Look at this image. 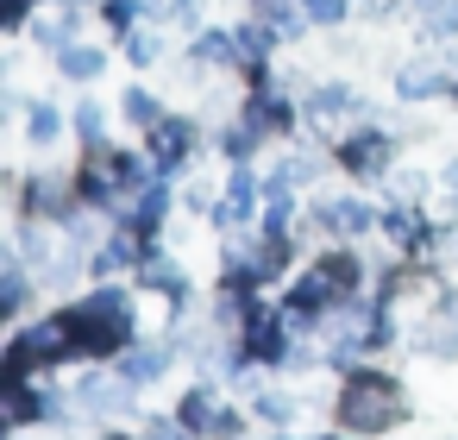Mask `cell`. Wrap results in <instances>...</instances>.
<instances>
[{
  "label": "cell",
  "mask_w": 458,
  "mask_h": 440,
  "mask_svg": "<svg viewBox=\"0 0 458 440\" xmlns=\"http://www.w3.org/2000/svg\"><path fill=\"white\" fill-rule=\"evenodd\" d=\"M314 220H320V233H339V239H358V233H364V227L377 220V214H370L364 202H320V214H314Z\"/></svg>",
  "instance_id": "9"
},
{
  "label": "cell",
  "mask_w": 458,
  "mask_h": 440,
  "mask_svg": "<svg viewBox=\"0 0 458 440\" xmlns=\"http://www.w3.org/2000/svg\"><path fill=\"white\" fill-rule=\"evenodd\" d=\"M139 277H145L151 289H164L170 302H182V296H189V283H182V271H176L170 258H145V264H139Z\"/></svg>",
  "instance_id": "10"
},
{
  "label": "cell",
  "mask_w": 458,
  "mask_h": 440,
  "mask_svg": "<svg viewBox=\"0 0 458 440\" xmlns=\"http://www.w3.org/2000/svg\"><path fill=\"white\" fill-rule=\"evenodd\" d=\"M201 57H208V64H233V57H245V51H239V39H220V32H208V39L195 45V64H201Z\"/></svg>",
  "instance_id": "14"
},
{
  "label": "cell",
  "mask_w": 458,
  "mask_h": 440,
  "mask_svg": "<svg viewBox=\"0 0 458 440\" xmlns=\"http://www.w3.org/2000/svg\"><path fill=\"white\" fill-rule=\"evenodd\" d=\"M32 139H38V145L57 139V114H51V108H32Z\"/></svg>",
  "instance_id": "18"
},
{
  "label": "cell",
  "mask_w": 458,
  "mask_h": 440,
  "mask_svg": "<svg viewBox=\"0 0 458 440\" xmlns=\"http://www.w3.org/2000/svg\"><path fill=\"white\" fill-rule=\"evenodd\" d=\"M395 89H402L408 101H420V95H439V89H445V76H439V70H408Z\"/></svg>",
  "instance_id": "15"
},
{
  "label": "cell",
  "mask_w": 458,
  "mask_h": 440,
  "mask_svg": "<svg viewBox=\"0 0 458 440\" xmlns=\"http://www.w3.org/2000/svg\"><path fill=\"white\" fill-rule=\"evenodd\" d=\"M182 427H189V421H151V440H189Z\"/></svg>",
  "instance_id": "21"
},
{
  "label": "cell",
  "mask_w": 458,
  "mask_h": 440,
  "mask_svg": "<svg viewBox=\"0 0 458 440\" xmlns=\"http://www.w3.org/2000/svg\"><path fill=\"white\" fill-rule=\"evenodd\" d=\"M107 440H126V434H107Z\"/></svg>",
  "instance_id": "23"
},
{
  "label": "cell",
  "mask_w": 458,
  "mask_h": 440,
  "mask_svg": "<svg viewBox=\"0 0 458 440\" xmlns=\"http://www.w3.org/2000/svg\"><path fill=\"white\" fill-rule=\"evenodd\" d=\"M258 202H264V183H258L251 170H239V177H233V189H226V202L214 208V220H220L226 233H239V227L258 214Z\"/></svg>",
  "instance_id": "6"
},
{
  "label": "cell",
  "mask_w": 458,
  "mask_h": 440,
  "mask_svg": "<svg viewBox=\"0 0 458 440\" xmlns=\"http://www.w3.org/2000/svg\"><path fill=\"white\" fill-rule=\"evenodd\" d=\"M145 145H151V170H176L189 158L195 133H189V120H157V126H145Z\"/></svg>",
  "instance_id": "5"
},
{
  "label": "cell",
  "mask_w": 458,
  "mask_h": 440,
  "mask_svg": "<svg viewBox=\"0 0 458 440\" xmlns=\"http://www.w3.org/2000/svg\"><path fill=\"white\" fill-rule=\"evenodd\" d=\"M402 415V384L383 377V371H352L345 390H339V421L352 434H383L389 421Z\"/></svg>",
  "instance_id": "2"
},
{
  "label": "cell",
  "mask_w": 458,
  "mask_h": 440,
  "mask_svg": "<svg viewBox=\"0 0 458 440\" xmlns=\"http://www.w3.org/2000/svg\"><path fill=\"white\" fill-rule=\"evenodd\" d=\"M38 45H45V51H70V45H76V13H45Z\"/></svg>",
  "instance_id": "11"
},
{
  "label": "cell",
  "mask_w": 458,
  "mask_h": 440,
  "mask_svg": "<svg viewBox=\"0 0 458 440\" xmlns=\"http://www.w3.org/2000/svg\"><path fill=\"white\" fill-rule=\"evenodd\" d=\"M26 7H32V0H7V7H0V20H7V26H20V20H26Z\"/></svg>",
  "instance_id": "22"
},
{
  "label": "cell",
  "mask_w": 458,
  "mask_h": 440,
  "mask_svg": "<svg viewBox=\"0 0 458 440\" xmlns=\"http://www.w3.org/2000/svg\"><path fill=\"white\" fill-rule=\"evenodd\" d=\"M301 13H314V20H339V13H345V0H301Z\"/></svg>",
  "instance_id": "19"
},
{
  "label": "cell",
  "mask_w": 458,
  "mask_h": 440,
  "mask_svg": "<svg viewBox=\"0 0 458 440\" xmlns=\"http://www.w3.org/2000/svg\"><path fill=\"white\" fill-rule=\"evenodd\" d=\"M82 139L101 145V108H82Z\"/></svg>",
  "instance_id": "20"
},
{
  "label": "cell",
  "mask_w": 458,
  "mask_h": 440,
  "mask_svg": "<svg viewBox=\"0 0 458 440\" xmlns=\"http://www.w3.org/2000/svg\"><path fill=\"white\" fill-rule=\"evenodd\" d=\"M358 277H364V271H358V258H352V252L320 258V264L295 283V296H289V321H301V327H308V321H320L333 302H345V296L358 289Z\"/></svg>",
  "instance_id": "3"
},
{
  "label": "cell",
  "mask_w": 458,
  "mask_h": 440,
  "mask_svg": "<svg viewBox=\"0 0 458 440\" xmlns=\"http://www.w3.org/2000/svg\"><path fill=\"white\" fill-rule=\"evenodd\" d=\"M339 164H345L352 177H383V164H389V139H383V133H358V139L339 145Z\"/></svg>",
  "instance_id": "7"
},
{
  "label": "cell",
  "mask_w": 458,
  "mask_h": 440,
  "mask_svg": "<svg viewBox=\"0 0 458 440\" xmlns=\"http://www.w3.org/2000/svg\"><path fill=\"white\" fill-rule=\"evenodd\" d=\"M270 39H276V26H270L264 13L239 26V51H245V57H264V51H270Z\"/></svg>",
  "instance_id": "13"
},
{
  "label": "cell",
  "mask_w": 458,
  "mask_h": 440,
  "mask_svg": "<svg viewBox=\"0 0 458 440\" xmlns=\"http://www.w3.org/2000/svg\"><path fill=\"white\" fill-rule=\"evenodd\" d=\"M57 64H64V76H70V82H89V76H101V51H89V45H70V51H57Z\"/></svg>",
  "instance_id": "12"
},
{
  "label": "cell",
  "mask_w": 458,
  "mask_h": 440,
  "mask_svg": "<svg viewBox=\"0 0 458 440\" xmlns=\"http://www.w3.org/2000/svg\"><path fill=\"white\" fill-rule=\"evenodd\" d=\"M182 421H189V434H208V440H239L245 434V421L233 409H220L214 390H189L182 396Z\"/></svg>",
  "instance_id": "4"
},
{
  "label": "cell",
  "mask_w": 458,
  "mask_h": 440,
  "mask_svg": "<svg viewBox=\"0 0 458 440\" xmlns=\"http://www.w3.org/2000/svg\"><path fill=\"white\" fill-rule=\"evenodd\" d=\"M164 371V352H132L126 358V384H145V377H157Z\"/></svg>",
  "instance_id": "16"
},
{
  "label": "cell",
  "mask_w": 458,
  "mask_h": 440,
  "mask_svg": "<svg viewBox=\"0 0 458 440\" xmlns=\"http://www.w3.org/2000/svg\"><path fill=\"white\" fill-rule=\"evenodd\" d=\"M239 327H245V352H251V358H283V352H289V340H283V321H276V315L245 308V321H239Z\"/></svg>",
  "instance_id": "8"
},
{
  "label": "cell",
  "mask_w": 458,
  "mask_h": 440,
  "mask_svg": "<svg viewBox=\"0 0 458 440\" xmlns=\"http://www.w3.org/2000/svg\"><path fill=\"white\" fill-rule=\"evenodd\" d=\"M64 327H70V352H82V358H107V352L132 346V308L120 289H95L89 302H76L64 315Z\"/></svg>",
  "instance_id": "1"
},
{
  "label": "cell",
  "mask_w": 458,
  "mask_h": 440,
  "mask_svg": "<svg viewBox=\"0 0 458 440\" xmlns=\"http://www.w3.org/2000/svg\"><path fill=\"white\" fill-rule=\"evenodd\" d=\"M126 114H132L139 126H157V101H151L145 89H132V95H126Z\"/></svg>",
  "instance_id": "17"
}]
</instances>
